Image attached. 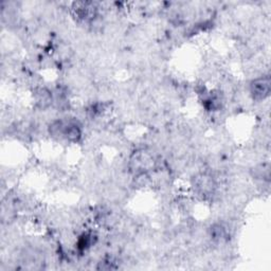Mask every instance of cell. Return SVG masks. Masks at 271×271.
I'll return each mask as SVG.
<instances>
[{"label": "cell", "mask_w": 271, "mask_h": 271, "mask_svg": "<svg viewBox=\"0 0 271 271\" xmlns=\"http://www.w3.org/2000/svg\"><path fill=\"white\" fill-rule=\"evenodd\" d=\"M81 124L76 119H59L53 121L49 126V132L53 138L77 142L82 137Z\"/></svg>", "instance_id": "cell-1"}, {"label": "cell", "mask_w": 271, "mask_h": 271, "mask_svg": "<svg viewBox=\"0 0 271 271\" xmlns=\"http://www.w3.org/2000/svg\"><path fill=\"white\" fill-rule=\"evenodd\" d=\"M72 12L77 19L84 22L92 21L98 13V7L91 2H77L72 5Z\"/></svg>", "instance_id": "cell-3"}, {"label": "cell", "mask_w": 271, "mask_h": 271, "mask_svg": "<svg viewBox=\"0 0 271 271\" xmlns=\"http://www.w3.org/2000/svg\"><path fill=\"white\" fill-rule=\"evenodd\" d=\"M35 102L38 107L46 108L52 103V94L45 88H41L36 91Z\"/></svg>", "instance_id": "cell-6"}, {"label": "cell", "mask_w": 271, "mask_h": 271, "mask_svg": "<svg viewBox=\"0 0 271 271\" xmlns=\"http://www.w3.org/2000/svg\"><path fill=\"white\" fill-rule=\"evenodd\" d=\"M91 235L90 234H84L80 239H79V243H77V246H79V249L80 250H85L88 247H90L91 245Z\"/></svg>", "instance_id": "cell-8"}, {"label": "cell", "mask_w": 271, "mask_h": 271, "mask_svg": "<svg viewBox=\"0 0 271 271\" xmlns=\"http://www.w3.org/2000/svg\"><path fill=\"white\" fill-rule=\"evenodd\" d=\"M271 91V80L269 75L259 76L250 83V93L253 100L263 101L268 98Z\"/></svg>", "instance_id": "cell-2"}, {"label": "cell", "mask_w": 271, "mask_h": 271, "mask_svg": "<svg viewBox=\"0 0 271 271\" xmlns=\"http://www.w3.org/2000/svg\"><path fill=\"white\" fill-rule=\"evenodd\" d=\"M153 158L147 153H137L131 159V166L133 171L143 173L148 171L151 166H153Z\"/></svg>", "instance_id": "cell-4"}, {"label": "cell", "mask_w": 271, "mask_h": 271, "mask_svg": "<svg viewBox=\"0 0 271 271\" xmlns=\"http://www.w3.org/2000/svg\"><path fill=\"white\" fill-rule=\"evenodd\" d=\"M195 188L201 194H209L214 190V181L207 175H200L195 178Z\"/></svg>", "instance_id": "cell-5"}, {"label": "cell", "mask_w": 271, "mask_h": 271, "mask_svg": "<svg viewBox=\"0 0 271 271\" xmlns=\"http://www.w3.org/2000/svg\"><path fill=\"white\" fill-rule=\"evenodd\" d=\"M226 235H227L226 229L222 226L215 225V226H213V228H211V236L213 239L222 240V239H225Z\"/></svg>", "instance_id": "cell-7"}]
</instances>
